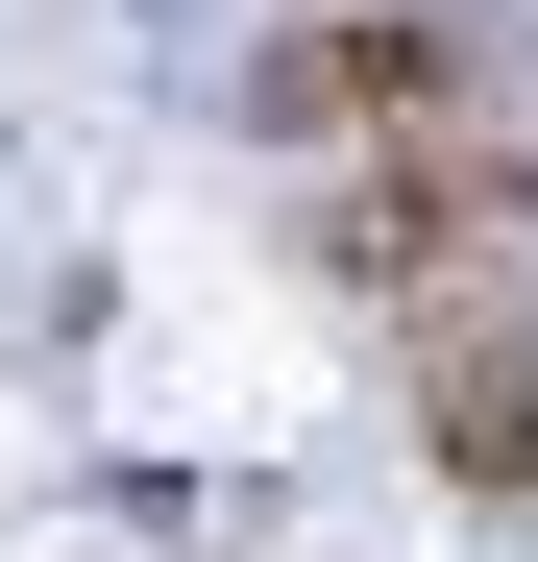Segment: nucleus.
Masks as SVG:
<instances>
[{"label": "nucleus", "instance_id": "1", "mask_svg": "<svg viewBox=\"0 0 538 562\" xmlns=\"http://www.w3.org/2000/svg\"><path fill=\"white\" fill-rule=\"evenodd\" d=\"M490 245H538V123H440V147H368V171L318 196V269H343V294H392V318L490 294Z\"/></svg>", "mask_w": 538, "mask_h": 562}, {"label": "nucleus", "instance_id": "2", "mask_svg": "<svg viewBox=\"0 0 538 562\" xmlns=\"http://www.w3.org/2000/svg\"><path fill=\"white\" fill-rule=\"evenodd\" d=\"M245 123L269 147H440V123H490V25H440V0H318V25L245 49Z\"/></svg>", "mask_w": 538, "mask_h": 562}, {"label": "nucleus", "instance_id": "3", "mask_svg": "<svg viewBox=\"0 0 538 562\" xmlns=\"http://www.w3.org/2000/svg\"><path fill=\"white\" fill-rule=\"evenodd\" d=\"M416 440H440V490H538V294H440L416 318Z\"/></svg>", "mask_w": 538, "mask_h": 562}]
</instances>
